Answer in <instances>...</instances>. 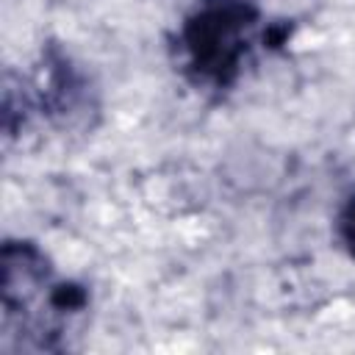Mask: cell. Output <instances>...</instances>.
I'll use <instances>...</instances> for the list:
<instances>
[{
    "label": "cell",
    "mask_w": 355,
    "mask_h": 355,
    "mask_svg": "<svg viewBox=\"0 0 355 355\" xmlns=\"http://www.w3.org/2000/svg\"><path fill=\"white\" fill-rule=\"evenodd\" d=\"M341 236H344V241H347V247H349V252L355 255V200L344 208V214H341Z\"/></svg>",
    "instance_id": "cell-2"
},
{
    "label": "cell",
    "mask_w": 355,
    "mask_h": 355,
    "mask_svg": "<svg viewBox=\"0 0 355 355\" xmlns=\"http://www.w3.org/2000/svg\"><path fill=\"white\" fill-rule=\"evenodd\" d=\"M252 11L233 3H211L200 8L183 28V50L197 80L225 86L236 78L241 58L250 50Z\"/></svg>",
    "instance_id": "cell-1"
}]
</instances>
